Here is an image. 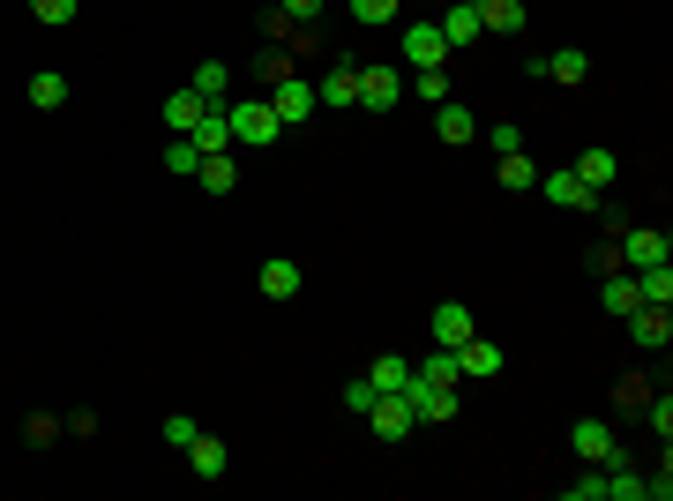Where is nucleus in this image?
Returning a JSON list of instances; mask_svg holds the SVG:
<instances>
[{
  "label": "nucleus",
  "mask_w": 673,
  "mask_h": 501,
  "mask_svg": "<svg viewBox=\"0 0 673 501\" xmlns=\"http://www.w3.org/2000/svg\"><path fill=\"white\" fill-rule=\"evenodd\" d=\"M277 135H285V121H277L270 98H240V105H232V143H240V150H270Z\"/></svg>",
  "instance_id": "1"
},
{
  "label": "nucleus",
  "mask_w": 673,
  "mask_h": 501,
  "mask_svg": "<svg viewBox=\"0 0 673 501\" xmlns=\"http://www.w3.org/2000/svg\"><path fill=\"white\" fill-rule=\"evenodd\" d=\"M614 240H621V248H614V262H621V270H651V262H673V240H666V232H651V225H621Z\"/></svg>",
  "instance_id": "2"
},
{
  "label": "nucleus",
  "mask_w": 673,
  "mask_h": 501,
  "mask_svg": "<svg viewBox=\"0 0 673 501\" xmlns=\"http://www.w3.org/2000/svg\"><path fill=\"white\" fill-rule=\"evenodd\" d=\"M360 105H367V113H397V105H404V76H397L389 60L360 68Z\"/></svg>",
  "instance_id": "3"
},
{
  "label": "nucleus",
  "mask_w": 673,
  "mask_h": 501,
  "mask_svg": "<svg viewBox=\"0 0 673 501\" xmlns=\"http://www.w3.org/2000/svg\"><path fill=\"white\" fill-rule=\"evenodd\" d=\"M502 367H509V360H502V344H494V337L471 330V337L457 344V375H464V382H494Z\"/></svg>",
  "instance_id": "4"
},
{
  "label": "nucleus",
  "mask_w": 673,
  "mask_h": 501,
  "mask_svg": "<svg viewBox=\"0 0 673 501\" xmlns=\"http://www.w3.org/2000/svg\"><path fill=\"white\" fill-rule=\"evenodd\" d=\"M367 426H375L381 442H404V434H412L420 419H412V405H404V389H381L375 405H367Z\"/></svg>",
  "instance_id": "5"
},
{
  "label": "nucleus",
  "mask_w": 673,
  "mask_h": 501,
  "mask_svg": "<svg viewBox=\"0 0 673 501\" xmlns=\"http://www.w3.org/2000/svg\"><path fill=\"white\" fill-rule=\"evenodd\" d=\"M404 405H412V419L420 426H434V419H457V389H434V382H404Z\"/></svg>",
  "instance_id": "6"
},
{
  "label": "nucleus",
  "mask_w": 673,
  "mask_h": 501,
  "mask_svg": "<svg viewBox=\"0 0 673 501\" xmlns=\"http://www.w3.org/2000/svg\"><path fill=\"white\" fill-rule=\"evenodd\" d=\"M270 105H277L285 127H299L307 113H315V83H307V76H277V83H270Z\"/></svg>",
  "instance_id": "7"
},
{
  "label": "nucleus",
  "mask_w": 673,
  "mask_h": 501,
  "mask_svg": "<svg viewBox=\"0 0 673 501\" xmlns=\"http://www.w3.org/2000/svg\"><path fill=\"white\" fill-rule=\"evenodd\" d=\"M539 195H547L554 209H598V195H591L569 166H561V172H539Z\"/></svg>",
  "instance_id": "8"
},
{
  "label": "nucleus",
  "mask_w": 673,
  "mask_h": 501,
  "mask_svg": "<svg viewBox=\"0 0 673 501\" xmlns=\"http://www.w3.org/2000/svg\"><path fill=\"white\" fill-rule=\"evenodd\" d=\"M471 330H479V315H471L464 299H442V307H434V344H442V352H457Z\"/></svg>",
  "instance_id": "9"
},
{
  "label": "nucleus",
  "mask_w": 673,
  "mask_h": 501,
  "mask_svg": "<svg viewBox=\"0 0 673 501\" xmlns=\"http://www.w3.org/2000/svg\"><path fill=\"white\" fill-rule=\"evenodd\" d=\"M404 60H412V68H442V60H449L442 23H412V31H404Z\"/></svg>",
  "instance_id": "10"
},
{
  "label": "nucleus",
  "mask_w": 673,
  "mask_h": 501,
  "mask_svg": "<svg viewBox=\"0 0 673 501\" xmlns=\"http://www.w3.org/2000/svg\"><path fill=\"white\" fill-rule=\"evenodd\" d=\"M598 307H606V315H636V307H643L629 270H598Z\"/></svg>",
  "instance_id": "11"
},
{
  "label": "nucleus",
  "mask_w": 673,
  "mask_h": 501,
  "mask_svg": "<svg viewBox=\"0 0 673 501\" xmlns=\"http://www.w3.org/2000/svg\"><path fill=\"white\" fill-rule=\"evenodd\" d=\"M569 442H577V457H584V464H614V426H606V419H577Z\"/></svg>",
  "instance_id": "12"
},
{
  "label": "nucleus",
  "mask_w": 673,
  "mask_h": 501,
  "mask_svg": "<svg viewBox=\"0 0 673 501\" xmlns=\"http://www.w3.org/2000/svg\"><path fill=\"white\" fill-rule=\"evenodd\" d=\"M187 90H195L203 105H225V98H232V68H225V60H195V76H187Z\"/></svg>",
  "instance_id": "13"
},
{
  "label": "nucleus",
  "mask_w": 673,
  "mask_h": 501,
  "mask_svg": "<svg viewBox=\"0 0 673 501\" xmlns=\"http://www.w3.org/2000/svg\"><path fill=\"white\" fill-rule=\"evenodd\" d=\"M434 127H442V143H471V135H479V113L457 105V98H442V105H434Z\"/></svg>",
  "instance_id": "14"
},
{
  "label": "nucleus",
  "mask_w": 673,
  "mask_h": 501,
  "mask_svg": "<svg viewBox=\"0 0 673 501\" xmlns=\"http://www.w3.org/2000/svg\"><path fill=\"white\" fill-rule=\"evenodd\" d=\"M569 172L584 180L591 195H606V187H614V172H621V166H614V150H598V143H591V150H584V158H577V166H569Z\"/></svg>",
  "instance_id": "15"
},
{
  "label": "nucleus",
  "mask_w": 673,
  "mask_h": 501,
  "mask_svg": "<svg viewBox=\"0 0 673 501\" xmlns=\"http://www.w3.org/2000/svg\"><path fill=\"white\" fill-rule=\"evenodd\" d=\"M180 457L195 464V479H225V442H217V434H195V442H187V449H180Z\"/></svg>",
  "instance_id": "16"
},
{
  "label": "nucleus",
  "mask_w": 673,
  "mask_h": 501,
  "mask_svg": "<svg viewBox=\"0 0 673 501\" xmlns=\"http://www.w3.org/2000/svg\"><path fill=\"white\" fill-rule=\"evenodd\" d=\"M203 113H210V105H203L195 90H172V98H166V127H172V135H195Z\"/></svg>",
  "instance_id": "17"
},
{
  "label": "nucleus",
  "mask_w": 673,
  "mask_h": 501,
  "mask_svg": "<svg viewBox=\"0 0 673 501\" xmlns=\"http://www.w3.org/2000/svg\"><path fill=\"white\" fill-rule=\"evenodd\" d=\"M315 105H360V68H330L315 83Z\"/></svg>",
  "instance_id": "18"
},
{
  "label": "nucleus",
  "mask_w": 673,
  "mask_h": 501,
  "mask_svg": "<svg viewBox=\"0 0 673 501\" xmlns=\"http://www.w3.org/2000/svg\"><path fill=\"white\" fill-rule=\"evenodd\" d=\"M621 322H629L636 344H666V337H673V315H666V307H636V315H621Z\"/></svg>",
  "instance_id": "19"
},
{
  "label": "nucleus",
  "mask_w": 673,
  "mask_h": 501,
  "mask_svg": "<svg viewBox=\"0 0 673 501\" xmlns=\"http://www.w3.org/2000/svg\"><path fill=\"white\" fill-rule=\"evenodd\" d=\"M479 31L516 38V31H524V0H479Z\"/></svg>",
  "instance_id": "20"
},
{
  "label": "nucleus",
  "mask_w": 673,
  "mask_h": 501,
  "mask_svg": "<svg viewBox=\"0 0 673 501\" xmlns=\"http://www.w3.org/2000/svg\"><path fill=\"white\" fill-rule=\"evenodd\" d=\"M442 38H449V53H457V45H471V38H479V0H457V8L442 15Z\"/></svg>",
  "instance_id": "21"
},
{
  "label": "nucleus",
  "mask_w": 673,
  "mask_h": 501,
  "mask_svg": "<svg viewBox=\"0 0 673 501\" xmlns=\"http://www.w3.org/2000/svg\"><path fill=\"white\" fill-rule=\"evenodd\" d=\"M195 180H203L210 195H232V187H240V166H232V150H210V158H203V172H195Z\"/></svg>",
  "instance_id": "22"
},
{
  "label": "nucleus",
  "mask_w": 673,
  "mask_h": 501,
  "mask_svg": "<svg viewBox=\"0 0 673 501\" xmlns=\"http://www.w3.org/2000/svg\"><path fill=\"white\" fill-rule=\"evenodd\" d=\"M539 76H554V83H584V76H591V53H577V45H561L554 60H539Z\"/></svg>",
  "instance_id": "23"
},
{
  "label": "nucleus",
  "mask_w": 673,
  "mask_h": 501,
  "mask_svg": "<svg viewBox=\"0 0 673 501\" xmlns=\"http://www.w3.org/2000/svg\"><path fill=\"white\" fill-rule=\"evenodd\" d=\"M166 172H172V180H195V172H203V150H195V135H172V143H166Z\"/></svg>",
  "instance_id": "24"
},
{
  "label": "nucleus",
  "mask_w": 673,
  "mask_h": 501,
  "mask_svg": "<svg viewBox=\"0 0 673 501\" xmlns=\"http://www.w3.org/2000/svg\"><path fill=\"white\" fill-rule=\"evenodd\" d=\"M412 375H420V382H434V389H457V352H442V344H434V352H426V360H420V367H412Z\"/></svg>",
  "instance_id": "25"
},
{
  "label": "nucleus",
  "mask_w": 673,
  "mask_h": 501,
  "mask_svg": "<svg viewBox=\"0 0 673 501\" xmlns=\"http://www.w3.org/2000/svg\"><path fill=\"white\" fill-rule=\"evenodd\" d=\"M262 293H270V299H293L299 293V262H285V254H277V262H262Z\"/></svg>",
  "instance_id": "26"
},
{
  "label": "nucleus",
  "mask_w": 673,
  "mask_h": 501,
  "mask_svg": "<svg viewBox=\"0 0 673 501\" xmlns=\"http://www.w3.org/2000/svg\"><path fill=\"white\" fill-rule=\"evenodd\" d=\"M367 382H375V389H404V382H412V360H397V352H381L375 367H367Z\"/></svg>",
  "instance_id": "27"
},
{
  "label": "nucleus",
  "mask_w": 673,
  "mask_h": 501,
  "mask_svg": "<svg viewBox=\"0 0 673 501\" xmlns=\"http://www.w3.org/2000/svg\"><path fill=\"white\" fill-rule=\"evenodd\" d=\"M31 105H45V113H53V105H68V76H53V68L31 76Z\"/></svg>",
  "instance_id": "28"
},
{
  "label": "nucleus",
  "mask_w": 673,
  "mask_h": 501,
  "mask_svg": "<svg viewBox=\"0 0 673 501\" xmlns=\"http://www.w3.org/2000/svg\"><path fill=\"white\" fill-rule=\"evenodd\" d=\"M502 187H516V195H524V187H539V166H532L524 150H509V158H502Z\"/></svg>",
  "instance_id": "29"
},
{
  "label": "nucleus",
  "mask_w": 673,
  "mask_h": 501,
  "mask_svg": "<svg viewBox=\"0 0 673 501\" xmlns=\"http://www.w3.org/2000/svg\"><path fill=\"white\" fill-rule=\"evenodd\" d=\"M606 501H643V471L614 464V471H606Z\"/></svg>",
  "instance_id": "30"
},
{
  "label": "nucleus",
  "mask_w": 673,
  "mask_h": 501,
  "mask_svg": "<svg viewBox=\"0 0 673 501\" xmlns=\"http://www.w3.org/2000/svg\"><path fill=\"white\" fill-rule=\"evenodd\" d=\"M344 8H352V15L375 31V23H397V8H404V0H344Z\"/></svg>",
  "instance_id": "31"
},
{
  "label": "nucleus",
  "mask_w": 673,
  "mask_h": 501,
  "mask_svg": "<svg viewBox=\"0 0 673 501\" xmlns=\"http://www.w3.org/2000/svg\"><path fill=\"white\" fill-rule=\"evenodd\" d=\"M158 434H166V449H187V442H195V434H203V419H187V412H172L166 426H158Z\"/></svg>",
  "instance_id": "32"
},
{
  "label": "nucleus",
  "mask_w": 673,
  "mask_h": 501,
  "mask_svg": "<svg viewBox=\"0 0 673 501\" xmlns=\"http://www.w3.org/2000/svg\"><path fill=\"white\" fill-rule=\"evenodd\" d=\"M375 397H381V389H375L367 375H352V382H344V412H360V419H367V405H375Z\"/></svg>",
  "instance_id": "33"
},
{
  "label": "nucleus",
  "mask_w": 673,
  "mask_h": 501,
  "mask_svg": "<svg viewBox=\"0 0 673 501\" xmlns=\"http://www.w3.org/2000/svg\"><path fill=\"white\" fill-rule=\"evenodd\" d=\"M487 143H494V158H509V150H524V127H516V121H494V127H487Z\"/></svg>",
  "instance_id": "34"
},
{
  "label": "nucleus",
  "mask_w": 673,
  "mask_h": 501,
  "mask_svg": "<svg viewBox=\"0 0 673 501\" xmlns=\"http://www.w3.org/2000/svg\"><path fill=\"white\" fill-rule=\"evenodd\" d=\"M449 98V76L442 68H420V105H442Z\"/></svg>",
  "instance_id": "35"
},
{
  "label": "nucleus",
  "mask_w": 673,
  "mask_h": 501,
  "mask_svg": "<svg viewBox=\"0 0 673 501\" xmlns=\"http://www.w3.org/2000/svg\"><path fill=\"white\" fill-rule=\"evenodd\" d=\"M31 8H38V23H76L83 0H31Z\"/></svg>",
  "instance_id": "36"
},
{
  "label": "nucleus",
  "mask_w": 673,
  "mask_h": 501,
  "mask_svg": "<svg viewBox=\"0 0 673 501\" xmlns=\"http://www.w3.org/2000/svg\"><path fill=\"white\" fill-rule=\"evenodd\" d=\"M569 501H606V479H598V464H591V479H569Z\"/></svg>",
  "instance_id": "37"
},
{
  "label": "nucleus",
  "mask_w": 673,
  "mask_h": 501,
  "mask_svg": "<svg viewBox=\"0 0 673 501\" xmlns=\"http://www.w3.org/2000/svg\"><path fill=\"white\" fill-rule=\"evenodd\" d=\"M277 8H285V15H293V23H315V15H322V8H330V0H277Z\"/></svg>",
  "instance_id": "38"
}]
</instances>
